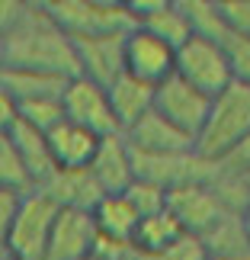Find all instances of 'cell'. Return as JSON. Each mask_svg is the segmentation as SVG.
Returning <instances> with one entry per match:
<instances>
[{"label":"cell","mask_w":250,"mask_h":260,"mask_svg":"<svg viewBox=\"0 0 250 260\" xmlns=\"http://www.w3.org/2000/svg\"><path fill=\"white\" fill-rule=\"evenodd\" d=\"M0 58L4 68H29L61 77L81 74L74 39L55 23L45 4H0Z\"/></svg>","instance_id":"cell-1"},{"label":"cell","mask_w":250,"mask_h":260,"mask_svg":"<svg viewBox=\"0 0 250 260\" xmlns=\"http://www.w3.org/2000/svg\"><path fill=\"white\" fill-rule=\"evenodd\" d=\"M244 142H250V84L234 81L212 100L208 122L196 138V154L208 164H222Z\"/></svg>","instance_id":"cell-2"},{"label":"cell","mask_w":250,"mask_h":260,"mask_svg":"<svg viewBox=\"0 0 250 260\" xmlns=\"http://www.w3.org/2000/svg\"><path fill=\"white\" fill-rule=\"evenodd\" d=\"M61 212V203L52 199L45 189L26 196L16 222L4 232V254L16 260H48V244Z\"/></svg>","instance_id":"cell-3"},{"label":"cell","mask_w":250,"mask_h":260,"mask_svg":"<svg viewBox=\"0 0 250 260\" xmlns=\"http://www.w3.org/2000/svg\"><path fill=\"white\" fill-rule=\"evenodd\" d=\"M176 74L199 87L208 96H222L234 84V68L228 58L225 42L208 36H193L176 48Z\"/></svg>","instance_id":"cell-4"},{"label":"cell","mask_w":250,"mask_h":260,"mask_svg":"<svg viewBox=\"0 0 250 260\" xmlns=\"http://www.w3.org/2000/svg\"><path fill=\"white\" fill-rule=\"evenodd\" d=\"M45 10L71 39L128 32L138 26L128 4H109V0H52Z\"/></svg>","instance_id":"cell-5"},{"label":"cell","mask_w":250,"mask_h":260,"mask_svg":"<svg viewBox=\"0 0 250 260\" xmlns=\"http://www.w3.org/2000/svg\"><path fill=\"white\" fill-rule=\"evenodd\" d=\"M61 100H64V113H67L71 122L90 128V132H96L99 138L122 135L106 84L90 81V77L77 74V77H71V84H67Z\"/></svg>","instance_id":"cell-6"},{"label":"cell","mask_w":250,"mask_h":260,"mask_svg":"<svg viewBox=\"0 0 250 260\" xmlns=\"http://www.w3.org/2000/svg\"><path fill=\"white\" fill-rule=\"evenodd\" d=\"M122 61H125V74L151 87H161L176 74V48L164 42L161 36H154L148 26H135L125 36Z\"/></svg>","instance_id":"cell-7"},{"label":"cell","mask_w":250,"mask_h":260,"mask_svg":"<svg viewBox=\"0 0 250 260\" xmlns=\"http://www.w3.org/2000/svg\"><path fill=\"white\" fill-rule=\"evenodd\" d=\"M154 109L164 119H170L176 128H183L189 138H199L208 122V113H212V96L202 93L199 87H193L189 81H183L180 74H173L170 81L157 87Z\"/></svg>","instance_id":"cell-8"},{"label":"cell","mask_w":250,"mask_h":260,"mask_svg":"<svg viewBox=\"0 0 250 260\" xmlns=\"http://www.w3.org/2000/svg\"><path fill=\"white\" fill-rule=\"evenodd\" d=\"M167 209L183 222L186 232L202 235V238L208 232H215V228L228 218L222 199L215 193V186H208L205 180H186V183L173 186L170 189V206Z\"/></svg>","instance_id":"cell-9"},{"label":"cell","mask_w":250,"mask_h":260,"mask_svg":"<svg viewBox=\"0 0 250 260\" xmlns=\"http://www.w3.org/2000/svg\"><path fill=\"white\" fill-rule=\"evenodd\" d=\"M99 244V228L93 209L61 206L48 244V260H93Z\"/></svg>","instance_id":"cell-10"},{"label":"cell","mask_w":250,"mask_h":260,"mask_svg":"<svg viewBox=\"0 0 250 260\" xmlns=\"http://www.w3.org/2000/svg\"><path fill=\"white\" fill-rule=\"evenodd\" d=\"M48 148H52V161L58 171H67V174H77V171H90L103 148V138L90 128L64 119L61 125H55L48 132Z\"/></svg>","instance_id":"cell-11"},{"label":"cell","mask_w":250,"mask_h":260,"mask_svg":"<svg viewBox=\"0 0 250 260\" xmlns=\"http://www.w3.org/2000/svg\"><path fill=\"white\" fill-rule=\"evenodd\" d=\"M125 138L135 154H193L196 151V138H189L183 128H176L157 109H151L135 128H128Z\"/></svg>","instance_id":"cell-12"},{"label":"cell","mask_w":250,"mask_h":260,"mask_svg":"<svg viewBox=\"0 0 250 260\" xmlns=\"http://www.w3.org/2000/svg\"><path fill=\"white\" fill-rule=\"evenodd\" d=\"M128 32H109V36H84L74 39L77 58H81V74L99 84H113L119 74H125L122 48Z\"/></svg>","instance_id":"cell-13"},{"label":"cell","mask_w":250,"mask_h":260,"mask_svg":"<svg viewBox=\"0 0 250 260\" xmlns=\"http://www.w3.org/2000/svg\"><path fill=\"white\" fill-rule=\"evenodd\" d=\"M90 174L96 177L103 193H128V186L138 180V164H135V151L128 145V138L125 135L103 138V148H99Z\"/></svg>","instance_id":"cell-14"},{"label":"cell","mask_w":250,"mask_h":260,"mask_svg":"<svg viewBox=\"0 0 250 260\" xmlns=\"http://www.w3.org/2000/svg\"><path fill=\"white\" fill-rule=\"evenodd\" d=\"M109 100H113L119 128H122V135H125L128 128H135L154 109V103H157V87L138 81V77H132V74H119L116 81L109 84Z\"/></svg>","instance_id":"cell-15"},{"label":"cell","mask_w":250,"mask_h":260,"mask_svg":"<svg viewBox=\"0 0 250 260\" xmlns=\"http://www.w3.org/2000/svg\"><path fill=\"white\" fill-rule=\"evenodd\" d=\"M93 218H96V228H99L103 238L128 244V247H132L135 232H138V225H141V212L135 209V203L125 193H106L93 206Z\"/></svg>","instance_id":"cell-16"},{"label":"cell","mask_w":250,"mask_h":260,"mask_svg":"<svg viewBox=\"0 0 250 260\" xmlns=\"http://www.w3.org/2000/svg\"><path fill=\"white\" fill-rule=\"evenodd\" d=\"M71 77L48 74V71H29V68H4L0 71V93L23 100H42V96H64Z\"/></svg>","instance_id":"cell-17"},{"label":"cell","mask_w":250,"mask_h":260,"mask_svg":"<svg viewBox=\"0 0 250 260\" xmlns=\"http://www.w3.org/2000/svg\"><path fill=\"white\" fill-rule=\"evenodd\" d=\"M4 135L19 148V154L26 157L29 171H32L39 189H42L48 180L58 174V167H55V161H52V148H48V135L39 132V128H32L29 122H23V119H16L10 128H4Z\"/></svg>","instance_id":"cell-18"},{"label":"cell","mask_w":250,"mask_h":260,"mask_svg":"<svg viewBox=\"0 0 250 260\" xmlns=\"http://www.w3.org/2000/svg\"><path fill=\"white\" fill-rule=\"evenodd\" d=\"M183 235H186L183 222H180L170 209H164V212H157V215H145L141 225H138V232H135V241H132L135 257L148 260V257L164 254L167 247H173Z\"/></svg>","instance_id":"cell-19"},{"label":"cell","mask_w":250,"mask_h":260,"mask_svg":"<svg viewBox=\"0 0 250 260\" xmlns=\"http://www.w3.org/2000/svg\"><path fill=\"white\" fill-rule=\"evenodd\" d=\"M138 26H148L154 36H161L164 42H170L173 48H180L186 39H193V23H189L186 10H183V0H164V7L157 10L154 16H148L145 23Z\"/></svg>","instance_id":"cell-20"},{"label":"cell","mask_w":250,"mask_h":260,"mask_svg":"<svg viewBox=\"0 0 250 260\" xmlns=\"http://www.w3.org/2000/svg\"><path fill=\"white\" fill-rule=\"evenodd\" d=\"M0 186L16 189V193H23V196L39 193V183H35L32 171H29L26 157L19 154V148L10 142L7 135H0Z\"/></svg>","instance_id":"cell-21"},{"label":"cell","mask_w":250,"mask_h":260,"mask_svg":"<svg viewBox=\"0 0 250 260\" xmlns=\"http://www.w3.org/2000/svg\"><path fill=\"white\" fill-rule=\"evenodd\" d=\"M183 10L193 23V32L196 36H208V39H222L228 36V26H225V16L218 10V0H183Z\"/></svg>","instance_id":"cell-22"},{"label":"cell","mask_w":250,"mask_h":260,"mask_svg":"<svg viewBox=\"0 0 250 260\" xmlns=\"http://www.w3.org/2000/svg\"><path fill=\"white\" fill-rule=\"evenodd\" d=\"M128 199L135 203V209L145 215H157V212H164V209L170 206V189L164 183H154V180H145V177H138L132 186H128Z\"/></svg>","instance_id":"cell-23"},{"label":"cell","mask_w":250,"mask_h":260,"mask_svg":"<svg viewBox=\"0 0 250 260\" xmlns=\"http://www.w3.org/2000/svg\"><path fill=\"white\" fill-rule=\"evenodd\" d=\"M135 260H138V257H135ZM148 260H212V251H208V241H205L202 235L186 232L173 247H167L164 254L148 257Z\"/></svg>","instance_id":"cell-24"},{"label":"cell","mask_w":250,"mask_h":260,"mask_svg":"<svg viewBox=\"0 0 250 260\" xmlns=\"http://www.w3.org/2000/svg\"><path fill=\"white\" fill-rule=\"evenodd\" d=\"M222 42L228 48V58H231L234 81L250 84V39L247 36H237V32H228Z\"/></svg>","instance_id":"cell-25"},{"label":"cell","mask_w":250,"mask_h":260,"mask_svg":"<svg viewBox=\"0 0 250 260\" xmlns=\"http://www.w3.org/2000/svg\"><path fill=\"white\" fill-rule=\"evenodd\" d=\"M218 10L225 16L228 32L250 39V0H218Z\"/></svg>","instance_id":"cell-26"},{"label":"cell","mask_w":250,"mask_h":260,"mask_svg":"<svg viewBox=\"0 0 250 260\" xmlns=\"http://www.w3.org/2000/svg\"><path fill=\"white\" fill-rule=\"evenodd\" d=\"M23 203H26V196H23V193L0 186V225H4V232L16 222V215H19V209H23Z\"/></svg>","instance_id":"cell-27"},{"label":"cell","mask_w":250,"mask_h":260,"mask_svg":"<svg viewBox=\"0 0 250 260\" xmlns=\"http://www.w3.org/2000/svg\"><path fill=\"white\" fill-rule=\"evenodd\" d=\"M241 225H244V235H247V244H250V199H247L244 209H241Z\"/></svg>","instance_id":"cell-28"},{"label":"cell","mask_w":250,"mask_h":260,"mask_svg":"<svg viewBox=\"0 0 250 260\" xmlns=\"http://www.w3.org/2000/svg\"><path fill=\"white\" fill-rule=\"evenodd\" d=\"M212 260H250V254H212Z\"/></svg>","instance_id":"cell-29"},{"label":"cell","mask_w":250,"mask_h":260,"mask_svg":"<svg viewBox=\"0 0 250 260\" xmlns=\"http://www.w3.org/2000/svg\"><path fill=\"white\" fill-rule=\"evenodd\" d=\"M4 260H16V257H10V254H4Z\"/></svg>","instance_id":"cell-30"}]
</instances>
